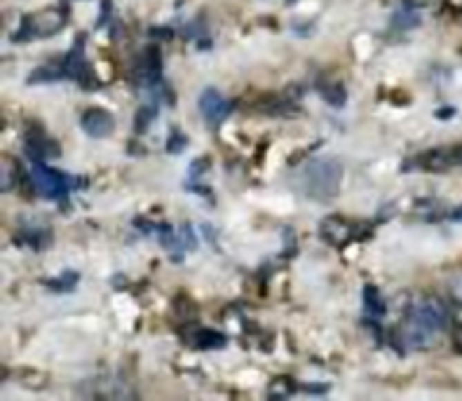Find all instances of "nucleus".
Listing matches in <instances>:
<instances>
[{
  "mask_svg": "<svg viewBox=\"0 0 462 401\" xmlns=\"http://www.w3.org/2000/svg\"><path fill=\"white\" fill-rule=\"evenodd\" d=\"M446 322H448L446 305H443L439 298H425L423 303H420L418 308H413V312L408 315L406 326L396 331L399 333L396 345L425 350V347L434 343V338L441 333Z\"/></svg>",
  "mask_w": 462,
  "mask_h": 401,
  "instance_id": "nucleus-1",
  "label": "nucleus"
},
{
  "mask_svg": "<svg viewBox=\"0 0 462 401\" xmlns=\"http://www.w3.org/2000/svg\"><path fill=\"white\" fill-rule=\"evenodd\" d=\"M343 184V164L338 160H312L300 176V190L307 199L331 202L336 199Z\"/></svg>",
  "mask_w": 462,
  "mask_h": 401,
  "instance_id": "nucleus-2",
  "label": "nucleus"
},
{
  "mask_svg": "<svg viewBox=\"0 0 462 401\" xmlns=\"http://www.w3.org/2000/svg\"><path fill=\"white\" fill-rule=\"evenodd\" d=\"M80 176H68L59 169L45 167V162H33L31 167V186L38 195L45 199H64L73 188H80Z\"/></svg>",
  "mask_w": 462,
  "mask_h": 401,
  "instance_id": "nucleus-3",
  "label": "nucleus"
},
{
  "mask_svg": "<svg viewBox=\"0 0 462 401\" xmlns=\"http://www.w3.org/2000/svg\"><path fill=\"white\" fill-rule=\"evenodd\" d=\"M462 164V148H432L427 153L411 157V162L404 164L406 169H425V172H446V169Z\"/></svg>",
  "mask_w": 462,
  "mask_h": 401,
  "instance_id": "nucleus-4",
  "label": "nucleus"
},
{
  "mask_svg": "<svg viewBox=\"0 0 462 401\" xmlns=\"http://www.w3.org/2000/svg\"><path fill=\"white\" fill-rule=\"evenodd\" d=\"M23 153L31 162H45V160H57L61 155V148L57 146L55 139H50L43 132V127L33 125L28 127L26 137H23Z\"/></svg>",
  "mask_w": 462,
  "mask_h": 401,
  "instance_id": "nucleus-5",
  "label": "nucleus"
},
{
  "mask_svg": "<svg viewBox=\"0 0 462 401\" xmlns=\"http://www.w3.org/2000/svg\"><path fill=\"white\" fill-rule=\"evenodd\" d=\"M82 35L78 40H75V45L70 47V52L64 59V68H66V78L80 82L85 90H90V87H97V80L92 78V70H90V63H87L85 59V47H82Z\"/></svg>",
  "mask_w": 462,
  "mask_h": 401,
  "instance_id": "nucleus-6",
  "label": "nucleus"
},
{
  "mask_svg": "<svg viewBox=\"0 0 462 401\" xmlns=\"http://www.w3.org/2000/svg\"><path fill=\"white\" fill-rule=\"evenodd\" d=\"M200 113L206 120V125L216 127L223 120H228V115L233 113V104L223 94H218L214 87H209V90L200 94Z\"/></svg>",
  "mask_w": 462,
  "mask_h": 401,
  "instance_id": "nucleus-7",
  "label": "nucleus"
},
{
  "mask_svg": "<svg viewBox=\"0 0 462 401\" xmlns=\"http://www.w3.org/2000/svg\"><path fill=\"white\" fill-rule=\"evenodd\" d=\"M80 125L85 129V134H90L92 139H106L115 132V117L113 113H108L104 108H90L82 113Z\"/></svg>",
  "mask_w": 462,
  "mask_h": 401,
  "instance_id": "nucleus-8",
  "label": "nucleus"
},
{
  "mask_svg": "<svg viewBox=\"0 0 462 401\" xmlns=\"http://www.w3.org/2000/svg\"><path fill=\"white\" fill-rule=\"evenodd\" d=\"M322 237L327 239L329 244L343 246L354 237V226L352 223H347L345 218H340V216H331L322 223Z\"/></svg>",
  "mask_w": 462,
  "mask_h": 401,
  "instance_id": "nucleus-9",
  "label": "nucleus"
},
{
  "mask_svg": "<svg viewBox=\"0 0 462 401\" xmlns=\"http://www.w3.org/2000/svg\"><path fill=\"white\" fill-rule=\"evenodd\" d=\"M186 343L193 347V350H221L226 347L228 338L223 333L214 331V329L198 326L193 329L191 333H186Z\"/></svg>",
  "mask_w": 462,
  "mask_h": 401,
  "instance_id": "nucleus-10",
  "label": "nucleus"
},
{
  "mask_svg": "<svg viewBox=\"0 0 462 401\" xmlns=\"http://www.w3.org/2000/svg\"><path fill=\"white\" fill-rule=\"evenodd\" d=\"M31 21H33L35 38H45V35L57 33L59 28L64 26L66 17H64L61 12H57V10H45V12H40V14H35V17L31 14Z\"/></svg>",
  "mask_w": 462,
  "mask_h": 401,
  "instance_id": "nucleus-11",
  "label": "nucleus"
},
{
  "mask_svg": "<svg viewBox=\"0 0 462 401\" xmlns=\"http://www.w3.org/2000/svg\"><path fill=\"white\" fill-rule=\"evenodd\" d=\"M317 92L319 97L324 99L329 106H336V108H343L347 101V92L345 87L340 85V82H334V80H319L317 82Z\"/></svg>",
  "mask_w": 462,
  "mask_h": 401,
  "instance_id": "nucleus-12",
  "label": "nucleus"
},
{
  "mask_svg": "<svg viewBox=\"0 0 462 401\" xmlns=\"http://www.w3.org/2000/svg\"><path fill=\"white\" fill-rule=\"evenodd\" d=\"M66 78V68L64 63H45V66H38L31 75L26 78L28 85H38V82H55Z\"/></svg>",
  "mask_w": 462,
  "mask_h": 401,
  "instance_id": "nucleus-13",
  "label": "nucleus"
},
{
  "mask_svg": "<svg viewBox=\"0 0 462 401\" xmlns=\"http://www.w3.org/2000/svg\"><path fill=\"white\" fill-rule=\"evenodd\" d=\"M17 242L31 246L33 251H40L52 242V235L47 233V230H26V233H19V239Z\"/></svg>",
  "mask_w": 462,
  "mask_h": 401,
  "instance_id": "nucleus-14",
  "label": "nucleus"
},
{
  "mask_svg": "<svg viewBox=\"0 0 462 401\" xmlns=\"http://www.w3.org/2000/svg\"><path fill=\"white\" fill-rule=\"evenodd\" d=\"M364 308L373 317H383L385 315V300L381 298V291L376 286L366 284L364 286Z\"/></svg>",
  "mask_w": 462,
  "mask_h": 401,
  "instance_id": "nucleus-15",
  "label": "nucleus"
},
{
  "mask_svg": "<svg viewBox=\"0 0 462 401\" xmlns=\"http://www.w3.org/2000/svg\"><path fill=\"white\" fill-rule=\"evenodd\" d=\"M78 273H73V270H66L59 280H50V282H45L47 286L52 288V291H57V293H66V291H70L75 284H78Z\"/></svg>",
  "mask_w": 462,
  "mask_h": 401,
  "instance_id": "nucleus-16",
  "label": "nucleus"
},
{
  "mask_svg": "<svg viewBox=\"0 0 462 401\" xmlns=\"http://www.w3.org/2000/svg\"><path fill=\"white\" fill-rule=\"evenodd\" d=\"M3 181H0V188H3V193H10L12 188L17 186V164L10 160V157H3Z\"/></svg>",
  "mask_w": 462,
  "mask_h": 401,
  "instance_id": "nucleus-17",
  "label": "nucleus"
},
{
  "mask_svg": "<svg viewBox=\"0 0 462 401\" xmlns=\"http://www.w3.org/2000/svg\"><path fill=\"white\" fill-rule=\"evenodd\" d=\"M155 106H141L139 108V113H136V132H146L148 127H151V122H153V117H155Z\"/></svg>",
  "mask_w": 462,
  "mask_h": 401,
  "instance_id": "nucleus-18",
  "label": "nucleus"
},
{
  "mask_svg": "<svg viewBox=\"0 0 462 401\" xmlns=\"http://www.w3.org/2000/svg\"><path fill=\"white\" fill-rule=\"evenodd\" d=\"M188 146V139H186V134H181L179 129H171V134H169V141H167V153H171V155H176V153H183V148Z\"/></svg>",
  "mask_w": 462,
  "mask_h": 401,
  "instance_id": "nucleus-19",
  "label": "nucleus"
},
{
  "mask_svg": "<svg viewBox=\"0 0 462 401\" xmlns=\"http://www.w3.org/2000/svg\"><path fill=\"white\" fill-rule=\"evenodd\" d=\"M275 390H280V392H275L272 397H287V394H291L296 390V382L291 378H280V380H275Z\"/></svg>",
  "mask_w": 462,
  "mask_h": 401,
  "instance_id": "nucleus-20",
  "label": "nucleus"
},
{
  "mask_svg": "<svg viewBox=\"0 0 462 401\" xmlns=\"http://www.w3.org/2000/svg\"><path fill=\"white\" fill-rule=\"evenodd\" d=\"M401 5H404V10L418 12V10H423L425 5H430V0H401Z\"/></svg>",
  "mask_w": 462,
  "mask_h": 401,
  "instance_id": "nucleus-21",
  "label": "nucleus"
},
{
  "mask_svg": "<svg viewBox=\"0 0 462 401\" xmlns=\"http://www.w3.org/2000/svg\"><path fill=\"white\" fill-rule=\"evenodd\" d=\"M451 288H453V296H455V300H458V303H462V273H460V275L453 280Z\"/></svg>",
  "mask_w": 462,
  "mask_h": 401,
  "instance_id": "nucleus-22",
  "label": "nucleus"
},
{
  "mask_svg": "<svg viewBox=\"0 0 462 401\" xmlns=\"http://www.w3.org/2000/svg\"><path fill=\"white\" fill-rule=\"evenodd\" d=\"M453 343H455V347H458L460 355H462V324H455V329H453Z\"/></svg>",
  "mask_w": 462,
  "mask_h": 401,
  "instance_id": "nucleus-23",
  "label": "nucleus"
},
{
  "mask_svg": "<svg viewBox=\"0 0 462 401\" xmlns=\"http://www.w3.org/2000/svg\"><path fill=\"white\" fill-rule=\"evenodd\" d=\"M455 113L453 108H441V110H436V117H451Z\"/></svg>",
  "mask_w": 462,
  "mask_h": 401,
  "instance_id": "nucleus-24",
  "label": "nucleus"
},
{
  "mask_svg": "<svg viewBox=\"0 0 462 401\" xmlns=\"http://www.w3.org/2000/svg\"><path fill=\"white\" fill-rule=\"evenodd\" d=\"M451 218H453V221H462V206H458V209L451 211Z\"/></svg>",
  "mask_w": 462,
  "mask_h": 401,
  "instance_id": "nucleus-25",
  "label": "nucleus"
},
{
  "mask_svg": "<svg viewBox=\"0 0 462 401\" xmlns=\"http://www.w3.org/2000/svg\"><path fill=\"white\" fill-rule=\"evenodd\" d=\"M287 3H289V5H291V3H293V0H287Z\"/></svg>",
  "mask_w": 462,
  "mask_h": 401,
  "instance_id": "nucleus-26",
  "label": "nucleus"
}]
</instances>
